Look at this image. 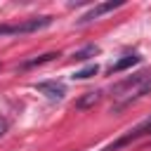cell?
<instances>
[{
  "mask_svg": "<svg viewBox=\"0 0 151 151\" xmlns=\"http://www.w3.org/2000/svg\"><path fill=\"white\" fill-rule=\"evenodd\" d=\"M146 92H151V73H137L113 87V97L118 99V106H125V104L144 97Z\"/></svg>",
  "mask_w": 151,
  "mask_h": 151,
  "instance_id": "cell-1",
  "label": "cell"
},
{
  "mask_svg": "<svg viewBox=\"0 0 151 151\" xmlns=\"http://www.w3.org/2000/svg\"><path fill=\"white\" fill-rule=\"evenodd\" d=\"M52 24V17H35V19H26L21 24H0V35H19V33H33V31H40L45 26Z\"/></svg>",
  "mask_w": 151,
  "mask_h": 151,
  "instance_id": "cell-2",
  "label": "cell"
},
{
  "mask_svg": "<svg viewBox=\"0 0 151 151\" xmlns=\"http://www.w3.org/2000/svg\"><path fill=\"white\" fill-rule=\"evenodd\" d=\"M146 134H151V118H146V120H142L139 125H134L132 130H127L118 142L109 144V146L101 149V151H118L120 146H125V144H130V142H134V139H139V137H146Z\"/></svg>",
  "mask_w": 151,
  "mask_h": 151,
  "instance_id": "cell-3",
  "label": "cell"
},
{
  "mask_svg": "<svg viewBox=\"0 0 151 151\" xmlns=\"http://www.w3.org/2000/svg\"><path fill=\"white\" fill-rule=\"evenodd\" d=\"M118 7H123V0H118V2H99V5H94L87 14H83L80 19H78V24H90L92 19H97V17H101V14H106V12H113V9H118Z\"/></svg>",
  "mask_w": 151,
  "mask_h": 151,
  "instance_id": "cell-4",
  "label": "cell"
},
{
  "mask_svg": "<svg viewBox=\"0 0 151 151\" xmlns=\"http://www.w3.org/2000/svg\"><path fill=\"white\" fill-rule=\"evenodd\" d=\"M35 90L42 92L47 99H64L66 94V87L57 80H42V83H35Z\"/></svg>",
  "mask_w": 151,
  "mask_h": 151,
  "instance_id": "cell-5",
  "label": "cell"
},
{
  "mask_svg": "<svg viewBox=\"0 0 151 151\" xmlns=\"http://www.w3.org/2000/svg\"><path fill=\"white\" fill-rule=\"evenodd\" d=\"M139 61H142L139 54H125V57L118 59L109 71H111V73H120V71H125V68H130V66H134V64H139Z\"/></svg>",
  "mask_w": 151,
  "mask_h": 151,
  "instance_id": "cell-6",
  "label": "cell"
},
{
  "mask_svg": "<svg viewBox=\"0 0 151 151\" xmlns=\"http://www.w3.org/2000/svg\"><path fill=\"white\" fill-rule=\"evenodd\" d=\"M99 99H101V92H87L83 99L76 101V106H78V109H90V106H94Z\"/></svg>",
  "mask_w": 151,
  "mask_h": 151,
  "instance_id": "cell-7",
  "label": "cell"
},
{
  "mask_svg": "<svg viewBox=\"0 0 151 151\" xmlns=\"http://www.w3.org/2000/svg\"><path fill=\"white\" fill-rule=\"evenodd\" d=\"M94 54H99V47H97V45H87V47L78 50V52L73 54V59H78V61H85V59H90V57H94Z\"/></svg>",
  "mask_w": 151,
  "mask_h": 151,
  "instance_id": "cell-8",
  "label": "cell"
},
{
  "mask_svg": "<svg viewBox=\"0 0 151 151\" xmlns=\"http://www.w3.org/2000/svg\"><path fill=\"white\" fill-rule=\"evenodd\" d=\"M97 71H99V66H97V64H90V66H85L83 71H78V73H73V78H76V80H87V78H92V76H97Z\"/></svg>",
  "mask_w": 151,
  "mask_h": 151,
  "instance_id": "cell-9",
  "label": "cell"
},
{
  "mask_svg": "<svg viewBox=\"0 0 151 151\" xmlns=\"http://www.w3.org/2000/svg\"><path fill=\"white\" fill-rule=\"evenodd\" d=\"M57 54H42V57H35V59H28L24 61V68H31V66H38V64H45V61H52Z\"/></svg>",
  "mask_w": 151,
  "mask_h": 151,
  "instance_id": "cell-10",
  "label": "cell"
},
{
  "mask_svg": "<svg viewBox=\"0 0 151 151\" xmlns=\"http://www.w3.org/2000/svg\"><path fill=\"white\" fill-rule=\"evenodd\" d=\"M5 130H7V120H5V118H0V137L5 134Z\"/></svg>",
  "mask_w": 151,
  "mask_h": 151,
  "instance_id": "cell-11",
  "label": "cell"
}]
</instances>
